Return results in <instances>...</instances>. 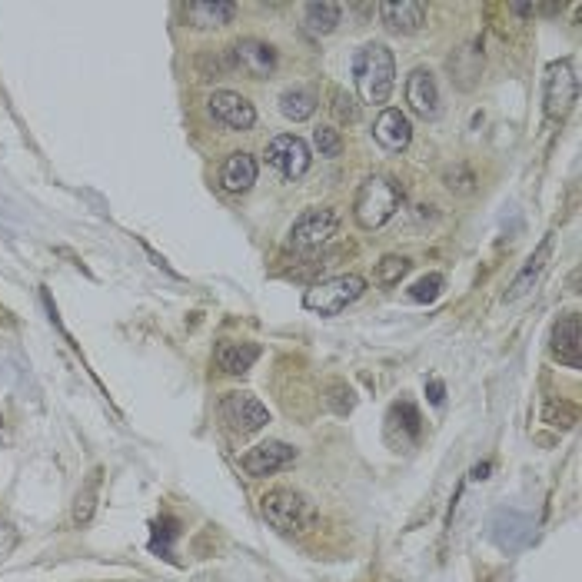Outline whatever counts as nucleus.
<instances>
[{
	"label": "nucleus",
	"mask_w": 582,
	"mask_h": 582,
	"mask_svg": "<svg viewBox=\"0 0 582 582\" xmlns=\"http://www.w3.org/2000/svg\"><path fill=\"white\" fill-rule=\"evenodd\" d=\"M356 90L366 104H386L396 84V60L386 44H366L353 60Z\"/></svg>",
	"instance_id": "1"
},
{
	"label": "nucleus",
	"mask_w": 582,
	"mask_h": 582,
	"mask_svg": "<svg viewBox=\"0 0 582 582\" xmlns=\"http://www.w3.org/2000/svg\"><path fill=\"white\" fill-rule=\"evenodd\" d=\"M403 200H406V193L393 177H370L360 183V190H356L353 217L363 230H380L396 217Z\"/></svg>",
	"instance_id": "2"
},
{
	"label": "nucleus",
	"mask_w": 582,
	"mask_h": 582,
	"mask_svg": "<svg viewBox=\"0 0 582 582\" xmlns=\"http://www.w3.org/2000/svg\"><path fill=\"white\" fill-rule=\"evenodd\" d=\"M260 513L267 519V526L283 536H300L316 523L313 503L303 493H296V489H270L260 499Z\"/></svg>",
	"instance_id": "3"
},
{
	"label": "nucleus",
	"mask_w": 582,
	"mask_h": 582,
	"mask_svg": "<svg viewBox=\"0 0 582 582\" xmlns=\"http://www.w3.org/2000/svg\"><path fill=\"white\" fill-rule=\"evenodd\" d=\"M366 290V280L356 277V273H343V277H333V280H323V283H313L310 290L303 296V306L320 316H340L346 306H353L356 300L363 296Z\"/></svg>",
	"instance_id": "4"
},
{
	"label": "nucleus",
	"mask_w": 582,
	"mask_h": 582,
	"mask_svg": "<svg viewBox=\"0 0 582 582\" xmlns=\"http://www.w3.org/2000/svg\"><path fill=\"white\" fill-rule=\"evenodd\" d=\"M336 230H340V213L333 207H316L293 220L287 243L296 253H313V250L326 247V243L336 237Z\"/></svg>",
	"instance_id": "5"
},
{
	"label": "nucleus",
	"mask_w": 582,
	"mask_h": 582,
	"mask_svg": "<svg viewBox=\"0 0 582 582\" xmlns=\"http://www.w3.org/2000/svg\"><path fill=\"white\" fill-rule=\"evenodd\" d=\"M576 94H579L576 64L569 57L553 60V64L546 67V77H543V104H546V114L549 117H566L569 110H573V104H576Z\"/></svg>",
	"instance_id": "6"
},
{
	"label": "nucleus",
	"mask_w": 582,
	"mask_h": 582,
	"mask_svg": "<svg viewBox=\"0 0 582 582\" xmlns=\"http://www.w3.org/2000/svg\"><path fill=\"white\" fill-rule=\"evenodd\" d=\"M220 416L233 433H260L270 423V410L253 393H227L220 400Z\"/></svg>",
	"instance_id": "7"
},
{
	"label": "nucleus",
	"mask_w": 582,
	"mask_h": 582,
	"mask_svg": "<svg viewBox=\"0 0 582 582\" xmlns=\"http://www.w3.org/2000/svg\"><path fill=\"white\" fill-rule=\"evenodd\" d=\"M263 157H267L270 167L277 170L280 177H287V180H300L303 173L310 170V163H313V153H310V147H306V140H300L296 134L273 137Z\"/></svg>",
	"instance_id": "8"
},
{
	"label": "nucleus",
	"mask_w": 582,
	"mask_h": 582,
	"mask_svg": "<svg viewBox=\"0 0 582 582\" xmlns=\"http://www.w3.org/2000/svg\"><path fill=\"white\" fill-rule=\"evenodd\" d=\"M293 459H296L293 446L280 443V439H267V443H257L253 449H247L240 459V466L247 476L260 479V476H273V473H280V469H287Z\"/></svg>",
	"instance_id": "9"
},
{
	"label": "nucleus",
	"mask_w": 582,
	"mask_h": 582,
	"mask_svg": "<svg viewBox=\"0 0 582 582\" xmlns=\"http://www.w3.org/2000/svg\"><path fill=\"white\" fill-rule=\"evenodd\" d=\"M210 114L217 124H223L227 130H240V134L257 124V107L243 94H237V90H217L210 97Z\"/></svg>",
	"instance_id": "10"
},
{
	"label": "nucleus",
	"mask_w": 582,
	"mask_h": 582,
	"mask_svg": "<svg viewBox=\"0 0 582 582\" xmlns=\"http://www.w3.org/2000/svg\"><path fill=\"white\" fill-rule=\"evenodd\" d=\"M230 64L240 67L243 74H250L253 80H263L270 77L273 70H277V50H273L270 44H263V40H237V44L230 47Z\"/></svg>",
	"instance_id": "11"
},
{
	"label": "nucleus",
	"mask_w": 582,
	"mask_h": 582,
	"mask_svg": "<svg viewBox=\"0 0 582 582\" xmlns=\"http://www.w3.org/2000/svg\"><path fill=\"white\" fill-rule=\"evenodd\" d=\"M553 250H556V233H546V237L539 240V247L533 250V257L526 260V267L516 273V280H513V283H509V290H506V296H503L506 303L523 300V296L536 287L539 277H543V270L549 267V260H553Z\"/></svg>",
	"instance_id": "12"
},
{
	"label": "nucleus",
	"mask_w": 582,
	"mask_h": 582,
	"mask_svg": "<svg viewBox=\"0 0 582 582\" xmlns=\"http://www.w3.org/2000/svg\"><path fill=\"white\" fill-rule=\"evenodd\" d=\"M406 104L413 107L416 117L423 120H436L443 104H439V87H436V77L433 70L426 67H416L410 77H406Z\"/></svg>",
	"instance_id": "13"
},
{
	"label": "nucleus",
	"mask_w": 582,
	"mask_h": 582,
	"mask_svg": "<svg viewBox=\"0 0 582 582\" xmlns=\"http://www.w3.org/2000/svg\"><path fill=\"white\" fill-rule=\"evenodd\" d=\"M553 356L559 363H566L569 370L582 366V316L579 313H563L553 326Z\"/></svg>",
	"instance_id": "14"
},
{
	"label": "nucleus",
	"mask_w": 582,
	"mask_h": 582,
	"mask_svg": "<svg viewBox=\"0 0 582 582\" xmlns=\"http://www.w3.org/2000/svg\"><path fill=\"white\" fill-rule=\"evenodd\" d=\"M373 140H376V144H380L383 150L403 153L406 147H410V140H413L410 117H406L403 110H396V107H386L383 114L376 117V124H373Z\"/></svg>",
	"instance_id": "15"
},
{
	"label": "nucleus",
	"mask_w": 582,
	"mask_h": 582,
	"mask_svg": "<svg viewBox=\"0 0 582 582\" xmlns=\"http://www.w3.org/2000/svg\"><path fill=\"white\" fill-rule=\"evenodd\" d=\"M376 10H380L386 30H393V34H416V30L426 27L423 0H393V4H380Z\"/></svg>",
	"instance_id": "16"
},
{
	"label": "nucleus",
	"mask_w": 582,
	"mask_h": 582,
	"mask_svg": "<svg viewBox=\"0 0 582 582\" xmlns=\"http://www.w3.org/2000/svg\"><path fill=\"white\" fill-rule=\"evenodd\" d=\"M183 17L190 20V27L210 30V27H227L237 17V4L233 0H190L183 7Z\"/></svg>",
	"instance_id": "17"
},
{
	"label": "nucleus",
	"mask_w": 582,
	"mask_h": 582,
	"mask_svg": "<svg viewBox=\"0 0 582 582\" xmlns=\"http://www.w3.org/2000/svg\"><path fill=\"white\" fill-rule=\"evenodd\" d=\"M257 160L250 157V153H230L227 163H223V170H220V183H223V190H230V193H247L253 183H257Z\"/></svg>",
	"instance_id": "18"
},
{
	"label": "nucleus",
	"mask_w": 582,
	"mask_h": 582,
	"mask_svg": "<svg viewBox=\"0 0 582 582\" xmlns=\"http://www.w3.org/2000/svg\"><path fill=\"white\" fill-rule=\"evenodd\" d=\"M213 356H217V366H220L223 373L243 376V373H250L253 363L260 360V346L257 343H230V340H223Z\"/></svg>",
	"instance_id": "19"
},
{
	"label": "nucleus",
	"mask_w": 582,
	"mask_h": 582,
	"mask_svg": "<svg viewBox=\"0 0 582 582\" xmlns=\"http://www.w3.org/2000/svg\"><path fill=\"white\" fill-rule=\"evenodd\" d=\"M343 20V4H306L303 7V24L310 30L313 37H323V34H333Z\"/></svg>",
	"instance_id": "20"
},
{
	"label": "nucleus",
	"mask_w": 582,
	"mask_h": 582,
	"mask_svg": "<svg viewBox=\"0 0 582 582\" xmlns=\"http://www.w3.org/2000/svg\"><path fill=\"white\" fill-rule=\"evenodd\" d=\"M316 97L310 94V90L303 87H293V90H283L280 94V114L293 120V124H303V120H310L316 114Z\"/></svg>",
	"instance_id": "21"
},
{
	"label": "nucleus",
	"mask_w": 582,
	"mask_h": 582,
	"mask_svg": "<svg viewBox=\"0 0 582 582\" xmlns=\"http://www.w3.org/2000/svg\"><path fill=\"white\" fill-rule=\"evenodd\" d=\"M493 526H506V533H493L496 536V543L503 546V549H516V546H523L529 533H533V526H529V519L526 516H519L513 513V509H506V513H496V523Z\"/></svg>",
	"instance_id": "22"
},
{
	"label": "nucleus",
	"mask_w": 582,
	"mask_h": 582,
	"mask_svg": "<svg viewBox=\"0 0 582 582\" xmlns=\"http://www.w3.org/2000/svg\"><path fill=\"white\" fill-rule=\"evenodd\" d=\"M97 496H100V469L87 476V483L80 486V493L74 499V523L77 526H87L94 519V509H97Z\"/></svg>",
	"instance_id": "23"
},
{
	"label": "nucleus",
	"mask_w": 582,
	"mask_h": 582,
	"mask_svg": "<svg viewBox=\"0 0 582 582\" xmlns=\"http://www.w3.org/2000/svg\"><path fill=\"white\" fill-rule=\"evenodd\" d=\"M410 267L413 263L406 257H383L376 263V283H380V287H396V283L410 273Z\"/></svg>",
	"instance_id": "24"
},
{
	"label": "nucleus",
	"mask_w": 582,
	"mask_h": 582,
	"mask_svg": "<svg viewBox=\"0 0 582 582\" xmlns=\"http://www.w3.org/2000/svg\"><path fill=\"white\" fill-rule=\"evenodd\" d=\"M443 183L453 193H473L476 190V177H473V170L466 167V163H453V167H446L443 170Z\"/></svg>",
	"instance_id": "25"
},
{
	"label": "nucleus",
	"mask_w": 582,
	"mask_h": 582,
	"mask_svg": "<svg viewBox=\"0 0 582 582\" xmlns=\"http://www.w3.org/2000/svg\"><path fill=\"white\" fill-rule=\"evenodd\" d=\"M313 147L320 150V157H340L343 153V134L336 127H316L313 130Z\"/></svg>",
	"instance_id": "26"
},
{
	"label": "nucleus",
	"mask_w": 582,
	"mask_h": 582,
	"mask_svg": "<svg viewBox=\"0 0 582 582\" xmlns=\"http://www.w3.org/2000/svg\"><path fill=\"white\" fill-rule=\"evenodd\" d=\"M333 117L340 120V124H356V120H360V104H356V97L346 94L340 87L333 90Z\"/></svg>",
	"instance_id": "27"
},
{
	"label": "nucleus",
	"mask_w": 582,
	"mask_h": 582,
	"mask_svg": "<svg viewBox=\"0 0 582 582\" xmlns=\"http://www.w3.org/2000/svg\"><path fill=\"white\" fill-rule=\"evenodd\" d=\"M439 290H443V277H439V273H430V277L416 280L410 287V300L413 303H433L439 296Z\"/></svg>",
	"instance_id": "28"
},
{
	"label": "nucleus",
	"mask_w": 582,
	"mask_h": 582,
	"mask_svg": "<svg viewBox=\"0 0 582 582\" xmlns=\"http://www.w3.org/2000/svg\"><path fill=\"white\" fill-rule=\"evenodd\" d=\"M330 406H333V413H350L353 406H356V396L350 386H343V383H333L330 386Z\"/></svg>",
	"instance_id": "29"
},
{
	"label": "nucleus",
	"mask_w": 582,
	"mask_h": 582,
	"mask_svg": "<svg viewBox=\"0 0 582 582\" xmlns=\"http://www.w3.org/2000/svg\"><path fill=\"white\" fill-rule=\"evenodd\" d=\"M17 543H20V536H17V529L10 526V523H0V563L14 553L17 549Z\"/></svg>",
	"instance_id": "30"
},
{
	"label": "nucleus",
	"mask_w": 582,
	"mask_h": 582,
	"mask_svg": "<svg viewBox=\"0 0 582 582\" xmlns=\"http://www.w3.org/2000/svg\"><path fill=\"white\" fill-rule=\"evenodd\" d=\"M426 393H430V403H433V406H443V396H446L443 383H439V380H430V383H426Z\"/></svg>",
	"instance_id": "31"
},
{
	"label": "nucleus",
	"mask_w": 582,
	"mask_h": 582,
	"mask_svg": "<svg viewBox=\"0 0 582 582\" xmlns=\"http://www.w3.org/2000/svg\"><path fill=\"white\" fill-rule=\"evenodd\" d=\"M509 10H513L516 17H533V14H536V7H533V4H509Z\"/></svg>",
	"instance_id": "32"
},
{
	"label": "nucleus",
	"mask_w": 582,
	"mask_h": 582,
	"mask_svg": "<svg viewBox=\"0 0 582 582\" xmlns=\"http://www.w3.org/2000/svg\"><path fill=\"white\" fill-rule=\"evenodd\" d=\"M569 290H573V293H579V270H573V273H569Z\"/></svg>",
	"instance_id": "33"
},
{
	"label": "nucleus",
	"mask_w": 582,
	"mask_h": 582,
	"mask_svg": "<svg viewBox=\"0 0 582 582\" xmlns=\"http://www.w3.org/2000/svg\"><path fill=\"white\" fill-rule=\"evenodd\" d=\"M486 473H489V463L476 466V469H473V479H486Z\"/></svg>",
	"instance_id": "34"
}]
</instances>
